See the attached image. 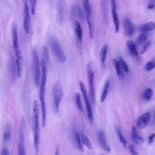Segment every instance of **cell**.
<instances>
[{"instance_id":"6da1fadb","label":"cell","mask_w":155,"mask_h":155,"mask_svg":"<svg viewBox=\"0 0 155 155\" xmlns=\"http://www.w3.org/2000/svg\"><path fill=\"white\" fill-rule=\"evenodd\" d=\"M39 106L38 102L34 100L33 105L32 130L34 138V146L36 154L39 150L40 127Z\"/></svg>"},{"instance_id":"7a4b0ae2","label":"cell","mask_w":155,"mask_h":155,"mask_svg":"<svg viewBox=\"0 0 155 155\" xmlns=\"http://www.w3.org/2000/svg\"><path fill=\"white\" fill-rule=\"evenodd\" d=\"M50 43L52 51L58 61L61 63L64 62L66 56L57 39L54 37H51Z\"/></svg>"},{"instance_id":"3957f363","label":"cell","mask_w":155,"mask_h":155,"mask_svg":"<svg viewBox=\"0 0 155 155\" xmlns=\"http://www.w3.org/2000/svg\"><path fill=\"white\" fill-rule=\"evenodd\" d=\"M86 71L88 78L90 100L92 104H94L95 103V91L94 86V73L93 70L92 65L91 62H89L87 64Z\"/></svg>"},{"instance_id":"277c9868","label":"cell","mask_w":155,"mask_h":155,"mask_svg":"<svg viewBox=\"0 0 155 155\" xmlns=\"http://www.w3.org/2000/svg\"><path fill=\"white\" fill-rule=\"evenodd\" d=\"M63 95V92L59 82H57L54 85L52 89L53 106L55 112H59L60 103Z\"/></svg>"},{"instance_id":"5b68a950","label":"cell","mask_w":155,"mask_h":155,"mask_svg":"<svg viewBox=\"0 0 155 155\" xmlns=\"http://www.w3.org/2000/svg\"><path fill=\"white\" fill-rule=\"evenodd\" d=\"M73 25L77 45L80 54L82 55L83 52L82 29L80 22L78 20H75L74 21Z\"/></svg>"},{"instance_id":"8992f818","label":"cell","mask_w":155,"mask_h":155,"mask_svg":"<svg viewBox=\"0 0 155 155\" xmlns=\"http://www.w3.org/2000/svg\"><path fill=\"white\" fill-rule=\"evenodd\" d=\"M79 85L85 103L87 119L91 123L93 120V115L86 89L82 82L81 81L79 82Z\"/></svg>"},{"instance_id":"52a82bcc","label":"cell","mask_w":155,"mask_h":155,"mask_svg":"<svg viewBox=\"0 0 155 155\" xmlns=\"http://www.w3.org/2000/svg\"><path fill=\"white\" fill-rule=\"evenodd\" d=\"M32 57L35 81L36 86L38 87L39 85L41 72L39 58L37 51L35 48H34L33 50Z\"/></svg>"},{"instance_id":"ba28073f","label":"cell","mask_w":155,"mask_h":155,"mask_svg":"<svg viewBox=\"0 0 155 155\" xmlns=\"http://www.w3.org/2000/svg\"><path fill=\"white\" fill-rule=\"evenodd\" d=\"M11 35L13 47L16 56H21V53L19 45L17 27L16 24H12L11 28Z\"/></svg>"},{"instance_id":"9c48e42d","label":"cell","mask_w":155,"mask_h":155,"mask_svg":"<svg viewBox=\"0 0 155 155\" xmlns=\"http://www.w3.org/2000/svg\"><path fill=\"white\" fill-rule=\"evenodd\" d=\"M24 3V18L23 26L25 33H29L30 25V17L28 0H23Z\"/></svg>"},{"instance_id":"30bf717a","label":"cell","mask_w":155,"mask_h":155,"mask_svg":"<svg viewBox=\"0 0 155 155\" xmlns=\"http://www.w3.org/2000/svg\"><path fill=\"white\" fill-rule=\"evenodd\" d=\"M57 16L59 22L62 24L63 22L65 10L64 0H58L56 4Z\"/></svg>"},{"instance_id":"8fae6325","label":"cell","mask_w":155,"mask_h":155,"mask_svg":"<svg viewBox=\"0 0 155 155\" xmlns=\"http://www.w3.org/2000/svg\"><path fill=\"white\" fill-rule=\"evenodd\" d=\"M123 24L125 35L128 37L132 36L134 33V25L131 21L127 17L123 19Z\"/></svg>"},{"instance_id":"7c38bea8","label":"cell","mask_w":155,"mask_h":155,"mask_svg":"<svg viewBox=\"0 0 155 155\" xmlns=\"http://www.w3.org/2000/svg\"><path fill=\"white\" fill-rule=\"evenodd\" d=\"M150 118V112H147L141 115L138 118L137 122V126L139 129L145 128L149 123Z\"/></svg>"},{"instance_id":"4fadbf2b","label":"cell","mask_w":155,"mask_h":155,"mask_svg":"<svg viewBox=\"0 0 155 155\" xmlns=\"http://www.w3.org/2000/svg\"><path fill=\"white\" fill-rule=\"evenodd\" d=\"M97 141L103 150L106 152L109 153L110 149L107 144L105 135L102 131H98L97 134Z\"/></svg>"},{"instance_id":"5bb4252c","label":"cell","mask_w":155,"mask_h":155,"mask_svg":"<svg viewBox=\"0 0 155 155\" xmlns=\"http://www.w3.org/2000/svg\"><path fill=\"white\" fill-rule=\"evenodd\" d=\"M112 6V13L113 22L115 25V31L118 33L119 30V22L117 9V5L114 0H110Z\"/></svg>"},{"instance_id":"9a60e30c","label":"cell","mask_w":155,"mask_h":155,"mask_svg":"<svg viewBox=\"0 0 155 155\" xmlns=\"http://www.w3.org/2000/svg\"><path fill=\"white\" fill-rule=\"evenodd\" d=\"M71 12L72 15L78 18L80 20L84 21L85 17L84 12L80 6L77 5H73L71 8Z\"/></svg>"},{"instance_id":"2e32d148","label":"cell","mask_w":155,"mask_h":155,"mask_svg":"<svg viewBox=\"0 0 155 155\" xmlns=\"http://www.w3.org/2000/svg\"><path fill=\"white\" fill-rule=\"evenodd\" d=\"M72 138L74 144L78 150L83 153L84 150L81 143L80 137L78 132L76 130H73Z\"/></svg>"},{"instance_id":"e0dca14e","label":"cell","mask_w":155,"mask_h":155,"mask_svg":"<svg viewBox=\"0 0 155 155\" xmlns=\"http://www.w3.org/2000/svg\"><path fill=\"white\" fill-rule=\"evenodd\" d=\"M155 28L154 23L152 21L147 22L140 25L138 27L139 30L143 32L153 31Z\"/></svg>"},{"instance_id":"ac0fdd59","label":"cell","mask_w":155,"mask_h":155,"mask_svg":"<svg viewBox=\"0 0 155 155\" xmlns=\"http://www.w3.org/2000/svg\"><path fill=\"white\" fill-rule=\"evenodd\" d=\"M25 118L23 117L21 119L20 125L19 129L18 143L25 144Z\"/></svg>"},{"instance_id":"d6986e66","label":"cell","mask_w":155,"mask_h":155,"mask_svg":"<svg viewBox=\"0 0 155 155\" xmlns=\"http://www.w3.org/2000/svg\"><path fill=\"white\" fill-rule=\"evenodd\" d=\"M131 137L133 142L137 144H140L144 142V139L137 134V129L134 126L132 128Z\"/></svg>"},{"instance_id":"ffe728a7","label":"cell","mask_w":155,"mask_h":155,"mask_svg":"<svg viewBox=\"0 0 155 155\" xmlns=\"http://www.w3.org/2000/svg\"><path fill=\"white\" fill-rule=\"evenodd\" d=\"M101 8L103 19L106 25L108 23V16L107 0H102Z\"/></svg>"},{"instance_id":"44dd1931","label":"cell","mask_w":155,"mask_h":155,"mask_svg":"<svg viewBox=\"0 0 155 155\" xmlns=\"http://www.w3.org/2000/svg\"><path fill=\"white\" fill-rule=\"evenodd\" d=\"M113 62L115 67L117 75L120 79L123 80L124 78V74L123 71V70L119 61L114 59Z\"/></svg>"},{"instance_id":"7402d4cb","label":"cell","mask_w":155,"mask_h":155,"mask_svg":"<svg viewBox=\"0 0 155 155\" xmlns=\"http://www.w3.org/2000/svg\"><path fill=\"white\" fill-rule=\"evenodd\" d=\"M17 67V75L18 78L20 79L22 76L23 71V61L21 56L17 57L16 61Z\"/></svg>"},{"instance_id":"603a6c76","label":"cell","mask_w":155,"mask_h":155,"mask_svg":"<svg viewBox=\"0 0 155 155\" xmlns=\"http://www.w3.org/2000/svg\"><path fill=\"white\" fill-rule=\"evenodd\" d=\"M126 44L131 54L135 56H138V53L135 43L132 40H129L127 41Z\"/></svg>"},{"instance_id":"cb8c5ba5","label":"cell","mask_w":155,"mask_h":155,"mask_svg":"<svg viewBox=\"0 0 155 155\" xmlns=\"http://www.w3.org/2000/svg\"><path fill=\"white\" fill-rule=\"evenodd\" d=\"M86 13V18H91V8L89 0H81Z\"/></svg>"},{"instance_id":"d4e9b609","label":"cell","mask_w":155,"mask_h":155,"mask_svg":"<svg viewBox=\"0 0 155 155\" xmlns=\"http://www.w3.org/2000/svg\"><path fill=\"white\" fill-rule=\"evenodd\" d=\"M80 138L82 143L86 146L89 149H91V144L88 137L83 133H81Z\"/></svg>"},{"instance_id":"484cf974","label":"cell","mask_w":155,"mask_h":155,"mask_svg":"<svg viewBox=\"0 0 155 155\" xmlns=\"http://www.w3.org/2000/svg\"><path fill=\"white\" fill-rule=\"evenodd\" d=\"M107 51V45H104L101 48L100 53V56L101 63L103 64L105 61Z\"/></svg>"},{"instance_id":"4316f807","label":"cell","mask_w":155,"mask_h":155,"mask_svg":"<svg viewBox=\"0 0 155 155\" xmlns=\"http://www.w3.org/2000/svg\"><path fill=\"white\" fill-rule=\"evenodd\" d=\"M75 104L77 108L81 112L83 111V108L81 99V95L79 93H76L75 94Z\"/></svg>"},{"instance_id":"83f0119b","label":"cell","mask_w":155,"mask_h":155,"mask_svg":"<svg viewBox=\"0 0 155 155\" xmlns=\"http://www.w3.org/2000/svg\"><path fill=\"white\" fill-rule=\"evenodd\" d=\"M116 129L120 142L125 147H126L127 145V142L124 137L119 127L117 126L116 128Z\"/></svg>"},{"instance_id":"f1b7e54d","label":"cell","mask_w":155,"mask_h":155,"mask_svg":"<svg viewBox=\"0 0 155 155\" xmlns=\"http://www.w3.org/2000/svg\"><path fill=\"white\" fill-rule=\"evenodd\" d=\"M153 94L152 90L149 88L145 91L143 95V99L146 101H148L151 98Z\"/></svg>"},{"instance_id":"f546056e","label":"cell","mask_w":155,"mask_h":155,"mask_svg":"<svg viewBox=\"0 0 155 155\" xmlns=\"http://www.w3.org/2000/svg\"><path fill=\"white\" fill-rule=\"evenodd\" d=\"M110 86V82L107 81L106 82L103 89L102 94L101 97V101L102 103L103 102L106 98Z\"/></svg>"},{"instance_id":"4dcf8cb0","label":"cell","mask_w":155,"mask_h":155,"mask_svg":"<svg viewBox=\"0 0 155 155\" xmlns=\"http://www.w3.org/2000/svg\"><path fill=\"white\" fill-rule=\"evenodd\" d=\"M148 35L147 32H143L137 38V41L139 44H142L147 39Z\"/></svg>"},{"instance_id":"1f68e13d","label":"cell","mask_w":155,"mask_h":155,"mask_svg":"<svg viewBox=\"0 0 155 155\" xmlns=\"http://www.w3.org/2000/svg\"><path fill=\"white\" fill-rule=\"evenodd\" d=\"M119 61L120 65L124 71L125 73L128 72L129 71L128 66L125 61L121 56H120L118 58Z\"/></svg>"},{"instance_id":"d6a6232c","label":"cell","mask_w":155,"mask_h":155,"mask_svg":"<svg viewBox=\"0 0 155 155\" xmlns=\"http://www.w3.org/2000/svg\"><path fill=\"white\" fill-rule=\"evenodd\" d=\"M11 126L10 123L7 124L5 131L4 135V139L5 140H9L11 134Z\"/></svg>"},{"instance_id":"836d02e7","label":"cell","mask_w":155,"mask_h":155,"mask_svg":"<svg viewBox=\"0 0 155 155\" xmlns=\"http://www.w3.org/2000/svg\"><path fill=\"white\" fill-rule=\"evenodd\" d=\"M155 67L154 61H151L148 62L146 64L144 68L147 71H150L153 69Z\"/></svg>"},{"instance_id":"e575fe53","label":"cell","mask_w":155,"mask_h":155,"mask_svg":"<svg viewBox=\"0 0 155 155\" xmlns=\"http://www.w3.org/2000/svg\"><path fill=\"white\" fill-rule=\"evenodd\" d=\"M18 155H26L25 144L18 143Z\"/></svg>"},{"instance_id":"d590c367","label":"cell","mask_w":155,"mask_h":155,"mask_svg":"<svg viewBox=\"0 0 155 155\" xmlns=\"http://www.w3.org/2000/svg\"><path fill=\"white\" fill-rule=\"evenodd\" d=\"M151 44V41H148L145 43L143 45L142 47L140 53L141 54H143L146 51L147 49Z\"/></svg>"},{"instance_id":"8d00e7d4","label":"cell","mask_w":155,"mask_h":155,"mask_svg":"<svg viewBox=\"0 0 155 155\" xmlns=\"http://www.w3.org/2000/svg\"><path fill=\"white\" fill-rule=\"evenodd\" d=\"M43 53L45 60L48 62H49V55L47 47L45 46L43 48Z\"/></svg>"},{"instance_id":"74e56055","label":"cell","mask_w":155,"mask_h":155,"mask_svg":"<svg viewBox=\"0 0 155 155\" xmlns=\"http://www.w3.org/2000/svg\"><path fill=\"white\" fill-rule=\"evenodd\" d=\"M30 2V5L31 13L32 15H34L35 14V8L36 4L35 0H29Z\"/></svg>"},{"instance_id":"f35d334b","label":"cell","mask_w":155,"mask_h":155,"mask_svg":"<svg viewBox=\"0 0 155 155\" xmlns=\"http://www.w3.org/2000/svg\"><path fill=\"white\" fill-rule=\"evenodd\" d=\"M129 149L130 153L132 155H137L138 154L134 145L132 144L129 145Z\"/></svg>"},{"instance_id":"ab89813d","label":"cell","mask_w":155,"mask_h":155,"mask_svg":"<svg viewBox=\"0 0 155 155\" xmlns=\"http://www.w3.org/2000/svg\"><path fill=\"white\" fill-rule=\"evenodd\" d=\"M147 7L150 10H153L155 8V0H149L148 2Z\"/></svg>"},{"instance_id":"60d3db41","label":"cell","mask_w":155,"mask_h":155,"mask_svg":"<svg viewBox=\"0 0 155 155\" xmlns=\"http://www.w3.org/2000/svg\"><path fill=\"white\" fill-rule=\"evenodd\" d=\"M1 154L2 155H9L10 154V152L8 148H4L2 149Z\"/></svg>"},{"instance_id":"b9f144b4","label":"cell","mask_w":155,"mask_h":155,"mask_svg":"<svg viewBox=\"0 0 155 155\" xmlns=\"http://www.w3.org/2000/svg\"><path fill=\"white\" fill-rule=\"evenodd\" d=\"M155 135V134L153 133L149 136V143L150 144H151L153 143L154 138Z\"/></svg>"},{"instance_id":"7bdbcfd3","label":"cell","mask_w":155,"mask_h":155,"mask_svg":"<svg viewBox=\"0 0 155 155\" xmlns=\"http://www.w3.org/2000/svg\"><path fill=\"white\" fill-rule=\"evenodd\" d=\"M58 150H59V149H58V146H57V147H56V152H55V153H56V154H55L56 155H58Z\"/></svg>"}]
</instances>
